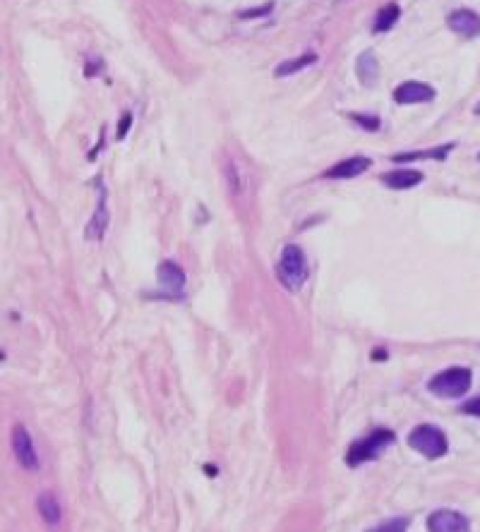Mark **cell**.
<instances>
[{"mask_svg": "<svg viewBox=\"0 0 480 532\" xmlns=\"http://www.w3.org/2000/svg\"><path fill=\"white\" fill-rule=\"evenodd\" d=\"M156 279H159L161 290H164L169 297H180L183 290H185V283H187L185 271H183L176 262H171V259L159 264V269H156Z\"/></svg>", "mask_w": 480, "mask_h": 532, "instance_id": "52a82bcc", "label": "cell"}, {"mask_svg": "<svg viewBox=\"0 0 480 532\" xmlns=\"http://www.w3.org/2000/svg\"><path fill=\"white\" fill-rule=\"evenodd\" d=\"M106 228H109V206H106V189L99 187V199H96V214L94 219L89 221L87 230H84V237L91 242H99L104 237Z\"/></svg>", "mask_w": 480, "mask_h": 532, "instance_id": "30bf717a", "label": "cell"}, {"mask_svg": "<svg viewBox=\"0 0 480 532\" xmlns=\"http://www.w3.org/2000/svg\"><path fill=\"white\" fill-rule=\"evenodd\" d=\"M277 274L288 290H298V288H303V283L307 281V274H310L303 249L298 245H286L281 252V262L277 266Z\"/></svg>", "mask_w": 480, "mask_h": 532, "instance_id": "3957f363", "label": "cell"}, {"mask_svg": "<svg viewBox=\"0 0 480 532\" xmlns=\"http://www.w3.org/2000/svg\"><path fill=\"white\" fill-rule=\"evenodd\" d=\"M372 161L368 156H353V159L339 161L336 166H332L329 171H325V178H336V180H346V178L363 175L365 171H370Z\"/></svg>", "mask_w": 480, "mask_h": 532, "instance_id": "8fae6325", "label": "cell"}, {"mask_svg": "<svg viewBox=\"0 0 480 532\" xmlns=\"http://www.w3.org/2000/svg\"><path fill=\"white\" fill-rule=\"evenodd\" d=\"M315 63H317V53H315V51H307V53H303V56L291 58V61H286V63H281V65H277V70H274V75H277V77H288V75L300 72V70L310 68V65H315Z\"/></svg>", "mask_w": 480, "mask_h": 532, "instance_id": "2e32d148", "label": "cell"}, {"mask_svg": "<svg viewBox=\"0 0 480 532\" xmlns=\"http://www.w3.org/2000/svg\"><path fill=\"white\" fill-rule=\"evenodd\" d=\"M478 161H480V154H478Z\"/></svg>", "mask_w": 480, "mask_h": 532, "instance_id": "cb8c5ba5", "label": "cell"}, {"mask_svg": "<svg viewBox=\"0 0 480 532\" xmlns=\"http://www.w3.org/2000/svg\"><path fill=\"white\" fill-rule=\"evenodd\" d=\"M471 382H473L471 369L451 367V369H444V372L435 374L428 384V391L435 393L437 398H461V396L468 393Z\"/></svg>", "mask_w": 480, "mask_h": 532, "instance_id": "6da1fadb", "label": "cell"}, {"mask_svg": "<svg viewBox=\"0 0 480 532\" xmlns=\"http://www.w3.org/2000/svg\"><path fill=\"white\" fill-rule=\"evenodd\" d=\"M447 26L458 36L476 39V36H480V15L471 13V10H456L447 17Z\"/></svg>", "mask_w": 480, "mask_h": 532, "instance_id": "ba28073f", "label": "cell"}, {"mask_svg": "<svg viewBox=\"0 0 480 532\" xmlns=\"http://www.w3.org/2000/svg\"><path fill=\"white\" fill-rule=\"evenodd\" d=\"M274 10V3H267L264 8H252V10H245V13H240L238 17L240 19H255V17H262V15H269Z\"/></svg>", "mask_w": 480, "mask_h": 532, "instance_id": "ffe728a7", "label": "cell"}, {"mask_svg": "<svg viewBox=\"0 0 480 532\" xmlns=\"http://www.w3.org/2000/svg\"><path fill=\"white\" fill-rule=\"evenodd\" d=\"M476 116H480V103H478V106H476Z\"/></svg>", "mask_w": 480, "mask_h": 532, "instance_id": "603a6c76", "label": "cell"}, {"mask_svg": "<svg viewBox=\"0 0 480 532\" xmlns=\"http://www.w3.org/2000/svg\"><path fill=\"white\" fill-rule=\"evenodd\" d=\"M36 511H39L41 520H44L48 528H58V525L63 523V508L51 492L39 494V499H36Z\"/></svg>", "mask_w": 480, "mask_h": 532, "instance_id": "7c38bea8", "label": "cell"}, {"mask_svg": "<svg viewBox=\"0 0 480 532\" xmlns=\"http://www.w3.org/2000/svg\"><path fill=\"white\" fill-rule=\"evenodd\" d=\"M461 412H466V415H476V417H480V396H478V398L466 400V403L461 405Z\"/></svg>", "mask_w": 480, "mask_h": 532, "instance_id": "44dd1931", "label": "cell"}, {"mask_svg": "<svg viewBox=\"0 0 480 532\" xmlns=\"http://www.w3.org/2000/svg\"><path fill=\"white\" fill-rule=\"evenodd\" d=\"M433 99H435V89L423 82H403L394 91V101L403 103V106H408V103H428Z\"/></svg>", "mask_w": 480, "mask_h": 532, "instance_id": "9c48e42d", "label": "cell"}, {"mask_svg": "<svg viewBox=\"0 0 480 532\" xmlns=\"http://www.w3.org/2000/svg\"><path fill=\"white\" fill-rule=\"evenodd\" d=\"M394 439L396 437H394V432H389V430H375L348 448L346 463L350 468H355V465H363V463H370V460L380 458V455L394 444Z\"/></svg>", "mask_w": 480, "mask_h": 532, "instance_id": "7a4b0ae2", "label": "cell"}, {"mask_svg": "<svg viewBox=\"0 0 480 532\" xmlns=\"http://www.w3.org/2000/svg\"><path fill=\"white\" fill-rule=\"evenodd\" d=\"M420 182H423V173L411 171V168H398V171H389L382 175V185H387L389 189H411Z\"/></svg>", "mask_w": 480, "mask_h": 532, "instance_id": "4fadbf2b", "label": "cell"}, {"mask_svg": "<svg viewBox=\"0 0 480 532\" xmlns=\"http://www.w3.org/2000/svg\"><path fill=\"white\" fill-rule=\"evenodd\" d=\"M456 144H442L437 146V149H420V151H406V154H396L392 156V161H396V164H403V161H420V159H447V154L449 151H454Z\"/></svg>", "mask_w": 480, "mask_h": 532, "instance_id": "9a60e30c", "label": "cell"}, {"mask_svg": "<svg viewBox=\"0 0 480 532\" xmlns=\"http://www.w3.org/2000/svg\"><path fill=\"white\" fill-rule=\"evenodd\" d=\"M428 532H471V523L463 513L440 508L428 515Z\"/></svg>", "mask_w": 480, "mask_h": 532, "instance_id": "8992f818", "label": "cell"}, {"mask_svg": "<svg viewBox=\"0 0 480 532\" xmlns=\"http://www.w3.org/2000/svg\"><path fill=\"white\" fill-rule=\"evenodd\" d=\"M355 70H358V79L363 82L365 86H372L377 82V77H380V63H377L375 53L365 51L363 56L358 58V63H355Z\"/></svg>", "mask_w": 480, "mask_h": 532, "instance_id": "5bb4252c", "label": "cell"}, {"mask_svg": "<svg viewBox=\"0 0 480 532\" xmlns=\"http://www.w3.org/2000/svg\"><path fill=\"white\" fill-rule=\"evenodd\" d=\"M368 532H408V518H389L385 523L370 528Z\"/></svg>", "mask_w": 480, "mask_h": 532, "instance_id": "ac0fdd59", "label": "cell"}, {"mask_svg": "<svg viewBox=\"0 0 480 532\" xmlns=\"http://www.w3.org/2000/svg\"><path fill=\"white\" fill-rule=\"evenodd\" d=\"M398 15H401V8H398L396 3L382 5L380 13H377V17H375V24H372V31H375V34H385V31H389L398 22Z\"/></svg>", "mask_w": 480, "mask_h": 532, "instance_id": "e0dca14e", "label": "cell"}, {"mask_svg": "<svg viewBox=\"0 0 480 532\" xmlns=\"http://www.w3.org/2000/svg\"><path fill=\"white\" fill-rule=\"evenodd\" d=\"M408 446L418 451L420 455H425V458L437 460L449 451V441H447L442 430H437L433 425H420L408 434Z\"/></svg>", "mask_w": 480, "mask_h": 532, "instance_id": "277c9868", "label": "cell"}, {"mask_svg": "<svg viewBox=\"0 0 480 532\" xmlns=\"http://www.w3.org/2000/svg\"><path fill=\"white\" fill-rule=\"evenodd\" d=\"M13 453L24 470H31V472L39 470V453H36L34 441H31V434L26 432L22 425L13 427Z\"/></svg>", "mask_w": 480, "mask_h": 532, "instance_id": "5b68a950", "label": "cell"}, {"mask_svg": "<svg viewBox=\"0 0 480 532\" xmlns=\"http://www.w3.org/2000/svg\"><path fill=\"white\" fill-rule=\"evenodd\" d=\"M132 125V113H125V116L121 118V123H118V139H123L127 134V130H130Z\"/></svg>", "mask_w": 480, "mask_h": 532, "instance_id": "7402d4cb", "label": "cell"}, {"mask_svg": "<svg viewBox=\"0 0 480 532\" xmlns=\"http://www.w3.org/2000/svg\"><path fill=\"white\" fill-rule=\"evenodd\" d=\"M350 120H355L360 127H365L368 132H377L380 130V118L377 116H363V113H348Z\"/></svg>", "mask_w": 480, "mask_h": 532, "instance_id": "d6986e66", "label": "cell"}]
</instances>
